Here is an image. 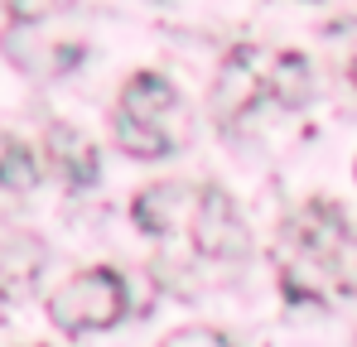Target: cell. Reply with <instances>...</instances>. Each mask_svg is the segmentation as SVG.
Listing matches in <instances>:
<instances>
[{
	"label": "cell",
	"mask_w": 357,
	"mask_h": 347,
	"mask_svg": "<svg viewBox=\"0 0 357 347\" xmlns=\"http://www.w3.org/2000/svg\"><path fill=\"white\" fill-rule=\"evenodd\" d=\"M130 309V294L126 280L112 265H92V270H77L73 280H63L49 294V318L54 328H63L68 338H82V333H102V328H116Z\"/></svg>",
	"instance_id": "1"
},
{
	"label": "cell",
	"mask_w": 357,
	"mask_h": 347,
	"mask_svg": "<svg viewBox=\"0 0 357 347\" xmlns=\"http://www.w3.org/2000/svg\"><path fill=\"white\" fill-rule=\"evenodd\" d=\"M261 63H271V58L261 54L256 44H237L232 54L222 58L218 82H213V116H218L222 125L241 121V116L266 97V72H256Z\"/></svg>",
	"instance_id": "2"
},
{
	"label": "cell",
	"mask_w": 357,
	"mask_h": 347,
	"mask_svg": "<svg viewBox=\"0 0 357 347\" xmlns=\"http://www.w3.org/2000/svg\"><path fill=\"white\" fill-rule=\"evenodd\" d=\"M188 241H193L198 256H213V261H227V256L246 251L237 208H232V198L218 183L198 188V203H193V217H188Z\"/></svg>",
	"instance_id": "3"
},
{
	"label": "cell",
	"mask_w": 357,
	"mask_h": 347,
	"mask_svg": "<svg viewBox=\"0 0 357 347\" xmlns=\"http://www.w3.org/2000/svg\"><path fill=\"white\" fill-rule=\"evenodd\" d=\"M193 203H198V188H188V183H150L135 193L130 217L145 236H169V231L188 227Z\"/></svg>",
	"instance_id": "4"
},
{
	"label": "cell",
	"mask_w": 357,
	"mask_h": 347,
	"mask_svg": "<svg viewBox=\"0 0 357 347\" xmlns=\"http://www.w3.org/2000/svg\"><path fill=\"white\" fill-rule=\"evenodd\" d=\"M0 49H5V58H10L15 68H24V72H34V77H63L68 68H77V63L87 58V44H77V39L34 44V39L24 34V24L5 29V34H0Z\"/></svg>",
	"instance_id": "5"
},
{
	"label": "cell",
	"mask_w": 357,
	"mask_h": 347,
	"mask_svg": "<svg viewBox=\"0 0 357 347\" xmlns=\"http://www.w3.org/2000/svg\"><path fill=\"white\" fill-rule=\"evenodd\" d=\"M39 265H44V241L34 231H0V289H5V299L29 294Z\"/></svg>",
	"instance_id": "6"
},
{
	"label": "cell",
	"mask_w": 357,
	"mask_h": 347,
	"mask_svg": "<svg viewBox=\"0 0 357 347\" xmlns=\"http://www.w3.org/2000/svg\"><path fill=\"white\" fill-rule=\"evenodd\" d=\"M49 160H54V169L68 188H87V183H97V145L82 135V130H73V125H49Z\"/></svg>",
	"instance_id": "7"
},
{
	"label": "cell",
	"mask_w": 357,
	"mask_h": 347,
	"mask_svg": "<svg viewBox=\"0 0 357 347\" xmlns=\"http://www.w3.org/2000/svg\"><path fill=\"white\" fill-rule=\"evenodd\" d=\"M178 107V92L174 82L165 77V72H135L126 87H121V107L116 111L135 116V121H155V125H165V116Z\"/></svg>",
	"instance_id": "8"
},
{
	"label": "cell",
	"mask_w": 357,
	"mask_h": 347,
	"mask_svg": "<svg viewBox=\"0 0 357 347\" xmlns=\"http://www.w3.org/2000/svg\"><path fill=\"white\" fill-rule=\"evenodd\" d=\"M266 97H275L280 107H304L309 97H314V68H309V58L295 54V49H285V54H275L266 63Z\"/></svg>",
	"instance_id": "9"
},
{
	"label": "cell",
	"mask_w": 357,
	"mask_h": 347,
	"mask_svg": "<svg viewBox=\"0 0 357 347\" xmlns=\"http://www.w3.org/2000/svg\"><path fill=\"white\" fill-rule=\"evenodd\" d=\"M112 135H116V145L130 155V160H160V155L174 150V135H169L165 125H155V121H135V116H126V111H116Z\"/></svg>",
	"instance_id": "10"
},
{
	"label": "cell",
	"mask_w": 357,
	"mask_h": 347,
	"mask_svg": "<svg viewBox=\"0 0 357 347\" xmlns=\"http://www.w3.org/2000/svg\"><path fill=\"white\" fill-rule=\"evenodd\" d=\"M39 174H44V164H39V155L24 140H5L0 145V188L5 193H29L39 183Z\"/></svg>",
	"instance_id": "11"
},
{
	"label": "cell",
	"mask_w": 357,
	"mask_h": 347,
	"mask_svg": "<svg viewBox=\"0 0 357 347\" xmlns=\"http://www.w3.org/2000/svg\"><path fill=\"white\" fill-rule=\"evenodd\" d=\"M328 275L338 294H357V227L338 241V251L328 256Z\"/></svg>",
	"instance_id": "12"
},
{
	"label": "cell",
	"mask_w": 357,
	"mask_h": 347,
	"mask_svg": "<svg viewBox=\"0 0 357 347\" xmlns=\"http://www.w3.org/2000/svg\"><path fill=\"white\" fill-rule=\"evenodd\" d=\"M77 0H5V15L10 24H44L54 15H68Z\"/></svg>",
	"instance_id": "13"
},
{
	"label": "cell",
	"mask_w": 357,
	"mask_h": 347,
	"mask_svg": "<svg viewBox=\"0 0 357 347\" xmlns=\"http://www.w3.org/2000/svg\"><path fill=\"white\" fill-rule=\"evenodd\" d=\"M160 347H232L218 328H178V333H169Z\"/></svg>",
	"instance_id": "14"
},
{
	"label": "cell",
	"mask_w": 357,
	"mask_h": 347,
	"mask_svg": "<svg viewBox=\"0 0 357 347\" xmlns=\"http://www.w3.org/2000/svg\"><path fill=\"white\" fill-rule=\"evenodd\" d=\"M348 77H353V87H357V44H353V54H348Z\"/></svg>",
	"instance_id": "15"
},
{
	"label": "cell",
	"mask_w": 357,
	"mask_h": 347,
	"mask_svg": "<svg viewBox=\"0 0 357 347\" xmlns=\"http://www.w3.org/2000/svg\"><path fill=\"white\" fill-rule=\"evenodd\" d=\"M0 304H5V289H0Z\"/></svg>",
	"instance_id": "16"
}]
</instances>
